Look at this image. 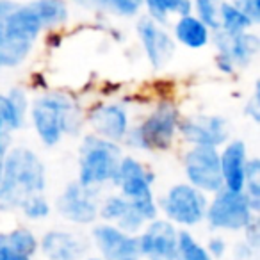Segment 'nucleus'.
I'll list each match as a JSON object with an SVG mask.
<instances>
[{
    "label": "nucleus",
    "mask_w": 260,
    "mask_h": 260,
    "mask_svg": "<svg viewBox=\"0 0 260 260\" xmlns=\"http://www.w3.org/2000/svg\"><path fill=\"white\" fill-rule=\"evenodd\" d=\"M175 260H214L205 244L198 241L189 230H178L177 258Z\"/></svg>",
    "instance_id": "nucleus-26"
},
{
    "label": "nucleus",
    "mask_w": 260,
    "mask_h": 260,
    "mask_svg": "<svg viewBox=\"0 0 260 260\" xmlns=\"http://www.w3.org/2000/svg\"><path fill=\"white\" fill-rule=\"evenodd\" d=\"M258 82H255V89H253V94L248 98L244 105V114L251 119L253 123H258L260 121V96H258Z\"/></svg>",
    "instance_id": "nucleus-32"
},
{
    "label": "nucleus",
    "mask_w": 260,
    "mask_h": 260,
    "mask_svg": "<svg viewBox=\"0 0 260 260\" xmlns=\"http://www.w3.org/2000/svg\"><path fill=\"white\" fill-rule=\"evenodd\" d=\"M98 205H100V189L86 187L77 180L68 182L54 203L55 212L66 223L77 224V226L96 223Z\"/></svg>",
    "instance_id": "nucleus-9"
},
{
    "label": "nucleus",
    "mask_w": 260,
    "mask_h": 260,
    "mask_svg": "<svg viewBox=\"0 0 260 260\" xmlns=\"http://www.w3.org/2000/svg\"><path fill=\"white\" fill-rule=\"evenodd\" d=\"M253 22L234 4V2H219V29L226 34H241L253 29Z\"/></svg>",
    "instance_id": "nucleus-24"
},
{
    "label": "nucleus",
    "mask_w": 260,
    "mask_h": 260,
    "mask_svg": "<svg viewBox=\"0 0 260 260\" xmlns=\"http://www.w3.org/2000/svg\"><path fill=\"white\" fill-rule=\"evenodd\" d=\"M139 258L143 260H175L178 244V226L166 217L148 221L136 234Z\"/></svg>",
    "instance_id": "nucleus-11"
},
{
    "label": "nucleus",
    "mask_w": 260,
    "mask_h": 260,
    "mask_svg": "<svg viewBox=\"0 0 260 260\" xmlns=\"http://www.w3.org/2000/svg\"><path fill=\"white\" fill-rule=\"evenodd\" d=\"M157 205L159 212H162L175 226L192 228L205 221L209 194L192 187L187 182H178L157 200Z\"/></svg>",
    "instance_id": "nucleus-7"
},
{
    "label": "nucleus",
    "mask_w": 260,
    "mask_h": 260,
    "mask_svg": "<svg viewBox=\"0 0 260 260\" xmlns=\"http://www.w3.org/2000/svg\"><path fill=\"white\" fill-rule=\"evenodd\" d=\"M205 212V223L214 232H242L246 226L258 219V214L251 209L244 192L221 191L210 194Z\"/></svg>",
    "instance_id": "nucleus-8"
},
{
    "label": "nucleus",
    "mask_w": 260,
    "mask_h": 260,
    "mask_svg": "<svg viewBox=\"0 0 260 260\" xmlns=\"http://www.w3.org/2000/svg\"><path fill=\"white\" fill-rule=\"evenodd\" d=\"M98 219L105 221V223L116 224L118 228L134 235L146 224V221L141 217V214L119 192H111L105 198H100Z\"/></svg>",
    "instance_id": "nucleus-19"
},
{
    "label": "nucleus",
    "mask_w": 260,
    "mask_h": 260,
    "mask_svg": "<svg viewBox=\"0 0 260 260\" xmlns=\"http://www.w3.org/2000/svg\"><path fill=\"white\" fill-rule=\"evenodd\" d=\"M91 241L104 260H139L138 237L116 224L100 221L91 230Z\"/></svg>",
    "instance_id": "nucleus-13"
},
{
    "label": "nucleus",
    "mask_w": 260,
    "mask_h": 260,
    "mask_svg": "<svg viewBox=\"0 0 260 260\" xmlns=\"http://www.w3.org/2000/svg\"><path fill=\"white\" fill-rule=\"evenodd\" d=\"M234 4L251 20L253 25H258L260 23V0H235Z\"/></svg>",
    "instance_id": "nucleus-31"
},
{
    "label": "nucleus",
    "mask_w": 260,
    "mask_h": 260,
    "mask_svg": "<svg viewBox=\"0 0 260 260\" xmlns=\"http://www.w3.org/2000/svg\"><path fill=\"white\" fill-rule=\"evenodd\" d=\"M121 157L123 150L119 143H112L93 132L86 134L79 145L77 182L94 189L112 184Z\"/></svg>",
    "instance_id": "nucleus-5"
},
{
    "label": "nucleus",
    "mask_w": 260,
    "mask_h": 260,
    "mask_svg": "<svg viewBox=\"0 0 260 260\" xmlns=\"http://www.w3.org/2000/svg\"><path fill=\"white\" fill-rule=\"evenodd\" d=\"M93 134L121 145L130 128V112L123 102H105L91 109L86 118Z\"/></svg>",
    "instance_id": "nucleus-15"
},
{
    "label": "nucleus",
    "mask_w": 260,
    "mask_h": 260,
    "mask_svg": "<svg viewBox=\"0 0 260 260\" xmlns=\"http://www.w3.org/2000/svg\"><path fill=\"white\" fill-rule=\"evenodd\" d=\"M232 126L224 116L196 114L180 118L178 136L189 146H214L219 148L230 139Z\"/></svg>",
    "instance_id": "nucleus-12"
},
{
    "label": "nucleus",
    "mask_w": 260,
    "mask_h": 260,
    "mask_svg": "<svg viewBox=\"0 0 260 260\" xmlns=\"http://www.w3.org/2000/svg\"><path fill=\"white\" fill-rule=\"evenodd\" d=\"M139 260H143V258H139Z\"/></svg>",
    "instance_id": "nucleus-41"
},
{
    "label": "nucleus",
    "mask_w": 260,
    "mask_h": 260,
    "mask_svg": "<svg viewBox=\"0 0 260 260\" xmlns=\"http://www.w3.org/2000/svg\"><path fill=\"white\" fill-rule=\"evenodd\" d=\"M153 182H155V175L145 162L132 155H123L111 185H114L119 194L125 196L148 223L159 217Z\"/></svg>",
    "instance_id": "nucleus-6"
},
{
    "label": "nucleus",
    "mask_w": 260,
    "mask_h": 260,
    "mask_svg": "<svg viewBox=\"0 0 260 260\" xmlns=\"http://www.w3.org/2000/svg\"><path fill=\"white\" fill-rule=\"evenodd\" d=\"M249 159L248 146L242 139H228L219 150V166L223 189L241 192L246 182V162Z\"/></svg>",
    "instance_id": "nucleus-18"
},
{
    "label": "nucleus",
    "mask_w": 260,
    "mask_h": 260,
    "mask_svg": "<svg viewBox=\"0 0 260 260\" xmlns=\"http://www.w3.org/2000/svg\"><path fill=\"white\" fill-rule=\"evenodd\" d=\"M15 260H32L30 256H15Z\"/></svg>",
    "instance_id": "nucleus-37"
},
{
    "label": "nucleus",
    "mask_w": 260,
    "mask_h": 260,
    "mask_svg": "<svg viewBox=\"0 0 260 260\" xmlns=\"http://www.w3.org/2000/svg\"><path fill=\"white\" fill-rule=\"evenodd\" d=\"M207 251H209V255L212 256L214 260H223L224 256L228 255V242L226 239L223 237V235L216 234V235H210L209 241H207L205 244Z\"/></svg>",
    "instance_id": "nucleus-30"
},
{
    "label": "nucleus",
    "mask_w": 260,
    "mask_h": 260,
    "mask_svg": "<svg viewBox=\"0 0 260 260\" xmlns=\"http://www.w3.org/2000/svg\"><path fill=\"white\" fill-rule=\"evenodd\" d=\"M219 2L221 0H192V11L212 32L219 29Z\"/></svg>",
    "instance_id": "nucleus-28"
},
{
    "label": "nucleus",
    "mask_w": 260,
    "mask_h": 260,
    "mask_svg": "<svg viewBox=\"0 0 260 260\" xmlns=\"http://www.w3.org/2000/svg\"><path fill=\"white\" fill-rule=\"evenodd\" d=\"M72 2L82 8H98V0H72Z\"/></svg>",
    "instance_id": "nucleus-36"
},
{
    "label": "nucleus",
    "mask_w": 260,
    "mask_h": 260,
    "mask_svg": "<svg viewBox=\"0 0 260 260\" xmlns=\"http://www.w3.org/2000/svg\"><path fill=\"white\" fill-rule=\"evenodd\" d=\"M143 6H146L148 16L153 22L168 23L170 16H184L192 13V0H143Z\"/></svg>",
    "instance_id": "nucleus-22"
},
{
    "label": "nucleus",
    "mask_w": 260,
    "mask_h": 260,
    "mask_svg": "<svg viewBox=\"0 0 260 260\" xmlns=\"http://www.w3.org/2000/svg\"><path fill=\"white\" fill-rule=\"evenodd\" d=\"M29 121L41 145L52 148L68 136H79L86 125V116L68 93L45 91L30 100Z\"/></svg>",
    "instance_id": "nucleus-1"
},
{
    "label": "nucleus",
    "mask_w": 260,
    "mask_h": 260,
    "mask_svg": "<svg viewBox=\"0 0 260 260\" xmlns=\"http://www.w3.org/2000/svg\"><path fill=\"white\" fill-rule=\"evenodd\" d=\"M47 191V168L27 146H11L4 157L0 180V210L13 212L27 196Z\"/></svg>",
    "instance_id": "nucleus-2"
},
{
    "label": "nucleus",
    "mask_w": 260,
    "mask_h": 260,
    "mask_svg": "<svg viewBox=\"0 0 260 260\" xmlns=\"http://www.w3.org/2000/svg\"><path fill=\"white\" fill-rule=\"evenodd\" d=\"M136 32L141 41L143 52L153 70H162L173 59L177 43L160 23L153 22L150 16H143L136 23Z\"/></svg>",
    "instance_id": "nucleus-14"
},
{
    "label": "nucleus",
    "mask_w": 260,
    "mask_h": 260,
    "mask_svg": "<svg viewBox=\"0 0 260 260\" xmlns=\"http://www.w3.org/2000/svg\"><path fill=\"white\" fill-rule=\"evenodd\" d=\"M0 70H2V68H0Z\"/></svg>",
    "instance_id": "nucleus-42"
},
{
    "label": "nucleus",
    "mask_w": 260,
    "mask_h": 260,
    "mask_svg": "<svg viewBox=\"0 0 260 260\" xmlns=\"http://www.w3.org/2000/svg\"><path fill=\"white\" fill-rule=\"evenodd\" d=\"M256 253L255 248L248 244L246 241H241L239 244H235L234 248V255H235V260H248V258H253V255Z\"/></svg>",
    "instance_id": "nucleus-34"
},
{
    "label": "nucleus",
    "mask_w": 260,
    "mask_h": 260,
    "mask_svg": "<svg viewBox=\"0 0 260 260\" xmlns=\"http://www.w3.org/2000/svg\"><path fill=\"white\" fill-rule=\"evenodd\" d=\"M84 260H104V258H100V256H86Z\"/></svg>",
    "instance_id": "nucleus-38"
},
{
    "label": "nucleus",
    "mask_w": 260,
    "mask_h": 260,
    "mask_svg": "<svg viewBox=\"0 0 260 260\" xmlns=\"http://www.w3.org/2000/svg\"><path fill=\"white\" fill-rule=\"evenodd\" d=\"M18 210L27 221H45L52 212V205L45 192H38V194L27 196L22 203H20Z\"/></svg>",
    "instance_id": "nucleus-27"
},
{
    "label": "nucleus",
    "mask_w": 260,
    "mask_h": 260,
    "mask_svg": "<svg viewBox=\"0 0 260 260\" xmlns=\"http://www.w3.org/2000/svg\"><path fill=\"white\" fill-rule=\"evenodd\" d=\"M29 4L36 11L43 29H54L68 22L70 11L64 0H32Z\"/></svg>",
    "instance_id": "nucleus-23"
},
{
    "label": "nucleus",
    "mask_w": 260,
    "mask_h": 260,
    "mask_svg": "<svg viewBox=\"0 0 260 260\" xmlns=\"http://www.w3.org/2000/svg\"><path fill=\"white\" fill-rule=\"evenodd\" d=\"M185 182L205 194L223 189L219 166V150L214 146H191L182 159Z\"/></svg>",
    "instance_id": "nucleus-10"
},
{
    "label": "nucleus",
    "mask_w": 260,
    "mask_h": 260,
    "mask_svg": "<svg viewBox=\"0 0 260 260\" xmlns=\"http://www.w3.org/2000/svg\"><path fill=\"white\" fill-rule=\"evenodd\" d=\"M15 251L9 244L6 232H0V260H15Z\"/></svg>",
    "instance_id": "nucleus-35"
},
{
    "label": "nucleus",
    "mask_w": 260,
    "mask_h": 260,
    "mask_svg": "<svg viewBox=\"0 0 260 260\" xmlns=\"http://www.w3.org/2000/svg\"><path fill=\"white\" fill-rule=\"evenodd\" d=\"M30 98L22 86H15L8 93L0 94V119L11 132L22 130L29 119Z\"/></svg>",
    "instance_id": "nucleus-20"
},
{
    "label": "nucleus",
    "mask_w": 260,
    "mask_h": 260,
    "mask_svg": "<svg viewBox=\"0 0 260 260\" xmlns=\"http://www.w3.org/2000/svg\"><path fill=\"white\" fill-rule=\"evenodd\" d=\"M6 237H8L9 244H11L16 256H30V258H34L38 255L40 237L30 228L25 226L13 228V230L6 232Z\"/></svg>",
    "instance_id": "nucleus-25"
},
{
    "label": "nucleus",
    "mask_w": 260,
    "mask_h": 260,
    "mask_svg": "<svg viewBox=\"0 0 260 260\" xmlns=\"http://www.w3.org/2000/svg\"><path fill=\"white\" fill-rule=\"evenodd\" d=\"M210 41H214L216 50L234 61L235 68H248L260 50V40L255 32L246 30L241 34H226L223 30H214Z\"/></svg>",
    "instance_id": "nucleus-17"
},
{
    "label": "nucleus",
    "mask_w": 260,
    "mask_h": 260,
    "mask_svg": "<svg viewBox=\"0 0 260 260\" xmlns=\"http://www.w3.org/2000/svg\"><path fill=\"white\" fill-rule=\"evenodd\" d=\"M248 260H255V258H248Z\"/></svg>",
    "instance_id": "nucleus-40"
},
{
    "label": "nucleus",
    "mask_w": 260,
    "mask_h": 260,
    "mask_svg": "<svg viewBox=\"0 0 260 260\" xmlns=\"http://www.w3.org/2000/svg\"><path fill=\"white\" fill-rule=\"evenodd\" d=\"M43 25L32 6L0 0V68L15 70L27 61Z\"/></svg>",
    "instance_id": "nucleus-3"
},
{
    "label": "nucleus",
    "mask_w": 260,
    "mask_h": 260,
    "mask_svg": "<svg viewBox=\"0 0 260 260\" xmlns=\"http://www.w3.org/2000/svg\"><path fill=\"white\" fill-rule=\"evenodd\" d=\"M2 166H4V159H0V180H2Z\"/></svg>",
    "instance_id": "nucleus-39"
},
{
    "label": "nucleus",
    "mask_w": 260,
    "mask_h": 260,
    "mask_svg": "<svg viewBox=\"0 0 260 260\" xmlns=\"http://www.w3.org/2000/svg\"><path fill=\"white\" fill-rule=\"evenodd\" d=\"M216 68L219 70L221 73H224V75H232V73L237 70L234 64V61H232L228 55L219 54V52H217V55H216Z\"/></svg>",
    "instance_id": "nucleus-33"
},
{
    "label": "nucleus",
    "mask_w": 260,
    "mask_h": 260,
    "mask_svg": "<svg viewBox=\"0 0 260 260\" xmlns=\"http://www.w3.org/2000/svg\"><path fill=\"white\" fill-rule=\"evenodd\" d=\"M210 38H212V30L194 13L178 16L177 22L173 23L175 43H180L185 48H191V50L205 48L210 43Z\"/></svg>",
    "instance_id": "nucleus-21"
},
{
    "label": "nucleus",
    "mask_w": 260,
    "mask_h": 260,
    "mask_svg": "<svg viewBox=\"0 0 260 260\" xmlns=\"http://www.w3.org/2000/svg\"><path fill=\"white\" fill-rule=\"evenodd\" d=\"M98 8L121 18H132L141 11L143 0H98Z\"/></svg>",
    "instance_id": "nucleus-29"
},
{
    "label": "nucleus",
    "mask_w": 260,
    "mask_h": 260,
    "mask_svg": "<svg viewBox=\"0 0 260 260\" xmlns=\"http://www.w3.org/2000/svg\"><path fill=\"white\" fill-rule=\"evenodd\" d=\"M89 241L82 234L52 228L40 237L38 253L47 260H80L86 256Z\"/></svg>",
    "instance_id": "nucleus-16"
},
{
    "label": "nucleus",
    "mask_w": 260,
    "mask_h": 260,
    "mask_svg": "<svg viewBox=\"0 0 260 260\" xmlns=\"http://www.w3.org/2000/svg\"><path fill=\"white\" fill-rule=\"evenodd\" d=\"M180 111L173 100H160L145 118L130 125L123 145L141 152H168L178 138Z\"/></svg>",
    "instance_id": "nucleus-4"
}]
</instances>
